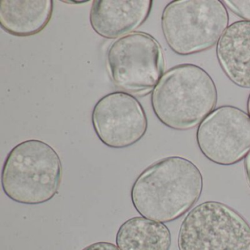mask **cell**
Instances as JSON below:
<instances>
[{"instance_id": "obj_5", "label": "cell", "mask_w": 250, "mask_h": 250, "mask_svg": "<svg viewBox=\"0 0 250 250\" xmlns=\"http://www.w3.org/2000/svg\"><path fill=\"white\" fill-rule=\"evenodd\" d=\"M179 250H250V225L225 203L206 201L181 223Z\"/></svg>"}, {"instance_id": "obj_9", "label": "cell", "mask_w": 250, "mask_h": 250, "mask_svg": "<svg viewBox=\"0 0 250 250\" xmlns=\"http://www.w3.org/2000/svg\"><path fill=\"white\" fill-rule=\"evenodd\" d=\"M152 6L151 0H95L90 8V25L104 39H120L143 25Z\"/></svg>"}, {"instance_id": "obj_2", "label": "cell", "mask_w": 250, "mask_h": 250, "mask_svg": "<svg viewBox=\"0 0 250 250\" xmlns=\"http://www.w3.org/2000/svg\"><path fill=\"white\" fill-rule=\"evenodd\" d=\"M218 93L213 79L194 64H181L164 74L151 94L156 118L168 128L187 131L215 109Z\"/></svg>"}, {"instance_id": "obj_8", "label": "cell", "mask_w": 250, "mask_h": 250, "mask_svg": "<svg viewBox=\"0 0 250 250\" xmlns=\"http://www.w3.org/2000/svg\"><path fill=\"white\" fill-rule=\"evenodd\" d=\"M92 124L99 140L111 148L134 146L147 130L144 108L125 92H113L102 97L93 108Z\"/></svg>"}, {"instance_id": "obj_11", "label": "cell", "mask_w": 250, "mask_h": 250, "mask_svg": "<svg viewBox=\"0 0 250 250\" xmlns=\"http://www.w3.org/2000/svg\"><path fill=\"white\" fill-rule=\"evenodd\" d=\"M53 9L52 0H1L0 25L12 36H34L49 24Z\"/></svg>"}, {"instance_id": "obj_15", "label": "cell", "mask_w": 250, "mask_h": 250, "mask_svg": "<svg viewBox=\"0 0 250 250\" xmlns=\"http://www.w3.org/2000/svg\"><path fill=\"white\" fill-rule=\"evenodd\" d=\"M244 168H245L246 177H247V183L250 188V152L247 155L244 163Z\"/></svg>"}, {"instance_id": "obj_4", "label": "cell", "mask_w": 250, "mask_h": 250, "mask_svg": "<svg viewBox=\"0 0 250 250\" xmlns=\"http://www.w3.org/2000/svg\"><path fill=\"white\" fill-rule=\"evenodd\" d=\"M229 15L219 0H175L162 12L161 24L169 47L188 56L208 50L228 27Z\"/></svg>"}, {"instance_id": "obj_14", "label": "cell", "mask_w": 250, "mask_h": 250, "mask_svg": "<svg viewBox=\"0 0 250 250\" xmlns=\"http://www.w3.org/2000/svg\"><path fill=\"white\" fill-rule=\"evenodd\" d=\"M83 250H120L118 246L109 242L100 241V242L93 243L87 246Z\"/></svg>"}, {"instance_id": "obj_12", "label": "cell", "mask_w": 250, "mask_h": 250, "mask_svg": "<svg viewBox=\"0 0 250 250\" xmlns=\"http://www.w3.org/2000/svg\"><path fill=\"white\" fill-rule=\"evenodd\" d=\"M171 243L170 231L165 224L143 216L125 221L117 232L120 250H169Z\"/></svg>"}, {"instance_id": "obj_1", "label": "cell", "mask_w": 250, "mask_h": 250, "mask_svg": "<svg viewBox=\"0 0 250 250\" xmlns=\"http://www.w3.org/2000/svg\"><path fill=\"white\" fill-rule=\"evenodd\" d=\"M203 189V175L192 162L169 156L140 174L131 188V199L142 216L166 223L189 211Z\"/></svg>"}, {"instance_id": "obj_10", "label": "cell", "mask_w": 250, "mask_h": 250, "mask_svg": "<svg viewBox=\"0 0 250 250\" xmlns=\"http://www.w3.org/2000/svg\"><path fill=\"white\" fill-rule=\"evenodd\" d=\"M216 58L225 75L238 87L250 88V21L232 23L216 45Z\"/></svg>"}, {"instance_id": "obj_13", "label": "cell", "mask_w": 250, "mask_h": 250, "mask_svg": "<svg viewBox=\"0 0 250 250\" xmlns=\"http://www.w3.org/2000/svg\"><path fill=\"white\" fill-rule=\"evenodd\" d=\"M223 3L235 15L250 21V0H225Z\"/></svg>"}, {"instance_id": "obj_7", "label": "cell", "mask_w": 250, "mask_h": 250, "mask_svg": "<svg viewBox=\"0 0 250 250\" xmlns=\"http://www.w3.org/2000/svg\"><path fill=\"white\" fill-rule=\"evenodd\" d=\"M196 140L210 162L222 166L235 165L250 151V117L235 106H220L199 125Z\"/></svg>"}, {"instance_id": "obj_6", "label": "cell", "mask_w": 250, "mask_h": 250, "mask_svg": "<svg viewBox=\"0 0 250 250\" xmlns=\"http://www.w3.org/2000/svg\"><path fill=\"white\" fill-rule=\"evenodd\" d=\"M106 65L116 87L129 94L146 96L153 92L164 75L165 61L155 38L134 32L111 43Z\"/></svg>"}, {"instance_id": "obj_16", "label": "cell", "mask_w": 250, "mask_h": 250, "mask_svg": "<svg viewBox=\"0 0 250 250\" xmlns=\"http://www.w3.org/2000/svg\"><path fill=\"white\" fill-rule=\"evenodd\" d=\"M247 111H248L249 116L250 117V94L247 100Z\"/></svg>"}, {"instance_id": "obj_3", "label": "cell", "mask_w": 250, "mask_h": 250, "mask_svg": "<svg viewBox=\"0 0 250 250\" xmlns=\"http://www.w3.org/2000/svg\"><path fill=\"white\" fill-rule=\"evenodd\" d=\"M62 166L56 150L45 142L28 140L9 152L2 167L4 193L21 204L39 205L58 194Z\"/></svg>"}]
</instances>
